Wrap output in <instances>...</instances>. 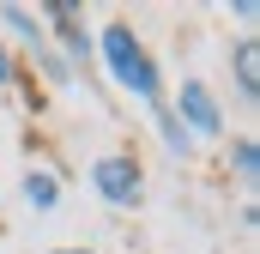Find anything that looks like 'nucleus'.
I'll return each mask as SVG.
<instances>
[{"instance_id": "obj_8", "label": "nucleus", "mask_w": 260, "mask_h": 254, "mask_svg": "<svg viewBox=\"0 0 260 254\" xmlns=\"http://www.w3.org/2000/svg\"><path fill=\"white\" fill-rule=\"evenodd\" d=\"M164 145H170V151H176V157H188V151H194V139H188V133H182V121H176V115H164Z\"/></svg>"}, {"instance_id": "obj_3", "label": "nucleus", "mask_w": 260, "mask_h": 254, "mask_svg": "<svg viewBox=\"0 0 260 254\" xmlns=\"http://www.w3.org/2000/svg\"><path fill=\"white\" fill-rule=\"evenodd\" d=\"M176 121L194 127V133H224V115H218V97L200 85V79H182V97H176ZM188 133V139H194Z\"/></svg>"}, {"instance_id": "obj_7", "label": "nucleus", "mask_w": 260, "mask_h": 254, "mask_svg": "<svg viewBox=\"0 0 260 254\" xmlns=\"http://www.w3.org/2000/svg\"><path fill=\"white\" fill-rule=\"evenodd\" d=\"M0 18H6V24L18 30V43H30V49L43 55V24H37V18H30L24 6H0Z\"/></svg>"}, {"instance_id": "obj_6", "label": "nucleus", "mask_w": 260, "mask_h": 254, "mask_svg": "<svg viewBox=\"0 0 260 254\" xmlns=\"http://www.w3.org/2000/svg\"><path fill=\"white\" fill-rule=\"evenodd\" d=\"M24 200H30L37 212H49V206L61 200V188H55V176H49V170H30V176H24Z\"/></svg>"}, {"instance_id": "obj_2", "label": "nucleus", "mask_w": 260, "mask_h": 254, "mask_svg": "<svg viewBox=\"0 0 260 254\" xmlns=\"http://www.w3.org/2000/svg\"><path fill=\"white\" fill-rule=\"evenodd\" d=\"M91 188L103 194L109 206H139V170H133V157H97Z\"/></svg>"}, {"instance_id": "obj_10", "label": "nucleus", "mask_w": 260, "mask_h": 254, "mask_svg": "<svg viewBox=\"0 0 260 254\" xmlns=\"http://www.w3.org/2000/svg\"><path fill=\"white\" fill-rule=\"evenodd\" d=\"M12 79H18V73H12V55L0 49V85H12Z\"/></svg>"}, {"instance_id": "obj_11", "label": "nucleus", "mask_w": 260, "mask_h": 254, "mask_svg": "<svg viewBox=\"0 0 260 254\" xmlns=\"http://www.w3.org/2000/svg\"><path fill=\"white\" fill-rule=\"evenodd\" d=\"M55 254H85V248H55Z\"/></svg>"}, {"instance_id": "obj_9", "label": "nucleus", "mask_w": 260, "mask_h": 254, "mask_svg": "<svg viewBox=\"0 0 260 254\" xmlns=\"http://www.w3.org/2000/svg\"><path fill=\"white\" fill-rule=\"evenodd\" d=\"M236 170H242V176L254 182V170H260V151H254V139H242V145H236Z\"/></svg>"}, {"instance_id": "obj_5", "label": "nucleus", "mask_w": 260, "mask_h": 254, "mask_svg": "<svg viewBox=\"0 0 260 254\" xmlns=\"http://www.w3.org/2000/svg\"><path fill=\"white\" fill-rule=\"evenodd\" d=\"M236 91H242L248 103L260 97V49H254V37L236 43Z\"/></svg>"}, {"instance_id": "obj_4", "label": "nucleus", "mask_w": 260, "mask_h": 254, "mask_svg": "<svg viewBox=\"0 0 260 254\" xmlns=\"http://www.w3.org/2000/svg\"><path fill=\"white\" fill-rule=\"evenodd\" d=\"M49 18H55V24H61V43H67V55H73V61H91V37H85V30H79V12H73V6H49Z\"/></svg>"}, {"instance_id": "obj_1", "label": "nucleus", "mask_w": 260, "mask_h": 254, "mask_svg": "<svg viewBox=\"0 0 260 254\" xmlns=\"http://www.w3.org/2000/svg\"><path fill=\"white\" fill-rule=\"evenodd\" d=\"M103 61H109V73H115L121 91L145 97V103H157V67H151V55L133 43L127 24H109V30H103Z\"/></svg>"}]
</instances>
